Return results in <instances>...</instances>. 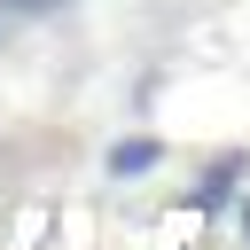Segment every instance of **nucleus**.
I'll use <instances>...</instances> for the list:
<instances>
[{
  "label": "nucleus",
  "instance_id": "nucleus-2",
  "mask_svg": "<svg viewBox=\"0 0 250 250\" xmlns=\"http://www.w3.org/2000/svg\"><path fill=\"white\" fill-rule=\"evenodd\" d=\"M0 8H8V16H55L62 0H0Z\"/></svg>",
  "mask_w": 250,
  "mask_h": 250
},
{
  "label": "nucleus",
  "instance_id": "nucleus-1",
  "mask_svg": "<svg viewBox=\"0 0 250 250\" xmlns=\"http://www.w3.org/2000/svg\"><path fill=\"white\" fill-rule=\"evenodd\" d=\"M148 164H156V141H117V148H109V172H117V180H141Z\"/></svg>",
  "mask_w": 250,
  "mask_h": 250
}]
</instances>
